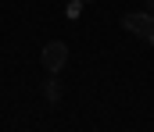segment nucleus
Returning a JSON list of instances; mask_svg holds the SVG:
<instances>
[{
    "label": "nucleus",
    "mask_w": 154,
    "mask_h": 132,
    "mask_svg": "<svg viewBox=\"0 0 154 132\" xmlns=\"http://www.w3.org/2000/svg\"><path fill=\"white\" fill-rule=\"evenodd\" d=\"M143 40H147V43H154V25H151V32H147V36H143Z\"/></svg>",
    "instance_id": "nucleus-5"
},
{
    "label": "nucleus",
    "mask_w": 154,
    "mask_h": 132,
    "mask_svg": "<svg viewBox=\"0 0 154 132\" xmlns=\"http://www.w3.org/2000/svg\"><path fill=\"white\" fill-rule=\"evenodd\" d=\"M39 64H43L50 75H57V72L68 64V43H61V40H50V43L39 50Z\"/></svg>",
    "instance_id": "nucleus-1"
},
{
    "label": "nucleus",
    "mask_w": 154,
    "mask_h": 132,
    "mask_svg": "<svg viewBox=\"0 0 154 132\" xmlns=\"http://www.w3.org/2000/svg\"><path fill=\"white\" fill-rule=\"evenodd\" d=\"M43 96H47V104H50V107H57V104H61V96H65L61 82H57V79H47V86H43Z\"/></svg>",
    "instance_id": "nucleus-3"
},
{
    "label": "nucleus",
    "mask_w": 154,
    "mask_h": 132,
    "mask_svg": "<svg viewBox=\"0 0 154 132\" xmlns=\"http://www.w3.org/2000/svg\"><path fill=\"white\" fill-rule=\"evenodd\" d=\"M79 11H82V0H72V4H68V7H65V14H68V18H75Z\"/></svg>",
    "instance_id": "nucleus-4"
},
{
    "label": "nucleus",
    "mask_w": 154,
    "mask_h": 132,
    "mask_svg": "<svg viewBox=\"0 0 154 132\" xmlns=\"http://www.w3.org/2000/svg\"><path fill=\"white\" fill-rule=\"evenodd\" d=\"M154 25V11H133V14H122V29L125 32H133V36H147Z\"/></svg>",
    "instance_id": "nucleus-2"
},
{
    "label": "nucleus",
    "mask_w": 154,
    "mask_h": 132,
    "mask_svg": "<svg viewBox=\"0 0 154 132\" xmlns=\"http://www.w3.org/2000/svg\"><path fill=\"white\" fill-rule=\"evenodd\" d=\"M147 11H154V0H147Z\"/></svg>",
    "instance_id": "nucleus-6"
}]
</instances>
